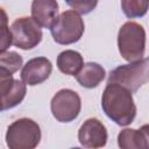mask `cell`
I'll return each instance as SVG.
<instances>
[{"label": "cell", "mask_w": 149, "mask_h": 149, "mask_svg": "<svg viewBox=\"0 0 149 149\" xmlns=\"http://www.w3.org/2000/svg\"><path fill=\"white\" fill-rule=\"evenodd\" d=\"M1 14H2V19H1V52H3L10 47V44H13V37H12L10 29L7 27V17H6V13L2 8H1Z\"/></svg>", "instance_id": "ac0fdd59"}, {"label": "cell", "mask_w": 149, "mask_h": 149, "mask_svg": "<svg viewBox=\"0 0 149 149\" xmlns=\"http://www.w3.org/2000/svg\"><path fill=\"white\" fill-rule=\"evenodd\" d=\"M56 63L62 73L68 76H77L84 65V59L78 51L68 49L57 56Z\"/></svg>", "instance_id": "4fadbf2b"}, {"label": "cell", "mask_w": 149, "mask_h": 149, "mask_svg": "<svg viewBox=\"0 0 149 149\" xmlns=\"http://www.w3.org/2000/svg\"><path fill=\"white\" fill-rule=\"evenodd\" d=\"M52 71V64L47 57H35L29 59L21 70V80L29 86H35L45 81Z\"/></svg>", "instance_id": "30bf717a"}, {"label": "cell", "mask_w": 149, "mask_h": 149, "mask_svg": "<svg viewBox=\"0 0 149 149\" xmlns=\"http://www.w3.org/2000/svg\"><path fill=\"white\" fill-rule=\"evenodd\" d=\"M41 136L37 122L29 118H21L8 126L6 143L10 149H34L38 146Z\"/></svg>", "instance_id": "277c9868"}, {"label": "cell", "mask_w": 149, "mask_h": 149, "mask_svg": "<svg viewBox=\"0 0 149 149\" xmlns=\"http://www.w3.org/2000/svg\"><path fill=\"white\" fill-rule=\"evenodd\" d=\"M118 146L122 149H148L142 130L134 128H125L118 134Z\"/></svg>", "instance_id": "5bb4252c"}, {"label": "cell", "mask_w": 149, "mask_h": 149, "mask_svg": "<svg viewBox=\"0 0 149 149\" xmlns=\"http://www.w3.org/2000/svg\"><path fill=\"white\" fill-rule=\"evenodd\" d=\"M73 10L79 14H90L98 5V0H64Z\"/></svg>", "instance_id": "e0dca14e"}, {"label": "cell", "mask_w": 149, "mask_h": 149, "mask_svg": "<svg viewBox=\"0 0 149 149\" xmlns=\"http://www.w3.org/2000/svg\"><path fill=\"white\" fill-rule=\"evenodd\" d=\"M107 129L97 118L84 121L78 130V141L84 148H102L107 143Z\"/></svg>", "instance_id": "9c48e42d"}, {"label": "cell", "mask_w": 149, "mask_h": 149, "mask_svg": "<svg viewBox=\"0 0 149 149\" xmlns=\"http://www.w3.org/2000/svg\"><path fill=\"white\" fill-rule=\"evenodd\" d=\"M23 59L15 51H3L0 54V73L13 74L22 66Z\"/></svg>", "instance_id": "9a60e30c"}, {"label": "cell", "mask_w": 149, "mask_h": 149, "mask_svg": "<svg viewBox=\"0 0 149 149\" xmlns=\"http://www.w3.org/2000/svg\"><path fill=\"white\" fill-rule=\"evenodd\" d=\"M104 113L116 125L128 126L136 116V105L132 92L116 83H107L101 97Z\"/></svg>", "instance_id": "6da1fadb"}, {"label": "cell", "mask_w": 149, "mask_h": 149, "mask_svg": "<svg viewBox=\"0 0 149 149\" xmlns=\"http://www.w3.org/2000/svg\"><path fill=\"white\" fill-rule=\"evenodd\" d=\"M121 9L129 19L142 17L149 9V0H121Z\"/></svg>", "instance_id": "2e32d148"}, {"label": "cell", "mask_w": 149, "mask_h": 149, "mask_svg": "<svg viewBox=\"0 0 149 149\" xmlns=\"http://www.w3.org/2000/svg\"><path fill=\"white\" fill-rule=\"evenodd\" d=\"M52 116L59 122H71L80 113L81 100L79 94L70 88H62L55 93L50 101Z\"/></svg>", "instance_id": "8992f818"}, {"label": "cell", "mask_w": 149, "mask_h": 149, "mask_svg": "<svg viewBox=\"0 0 149 149\" xmlns=\"http://www.w3.org/2000/svg\"><path fill=\"white\" fill-rule=\"evenodd\" d=\"M149 81V57L142 58L129 64L120 65L108 74L107 83H116L132 93H135L141 86Z\"/></svg>", "instance_id": "3957f363"}, {"label": "cell", "mask_w": 149, "mask_h": 149, "mask_svg": "<svg viewBox=\"0 0 149 149\" xmlns=\"http://www.w3.org/2000/svg\"><path fill=\"white\" fill-rule=\"evenodd\" d=\"M85 30L84 21L80 14L73 9L61 13L56 22L50 28L54 41L62 45H68L78 42Z\"/></svg>", "instance_id": "5b68a950"}, {"label": "cell", "mask_w": 149, "mask_h": 149, "mask_svg": "<svg viewBox=\"0 0 149 149\" xmlns=\"http://www.w3.org/2000/svg\"><path fill=\"white\" fill-rule=\"evenodd\" d=\"M31 17L42 28H51L58 17V3L56 0H33Z\"/></svg>", "instance_id": "8fae6325"}, {"label": "cell", "mask_w": 149, "mask_h": 149, "mask_svg": "<svg viewBox=\"0 0 149 149\" xmlns=\"http://www.w3.org/2000/svg\"><path fill=\"white\" fill-rule=\"evenodd\" d=\"M13 45L22 50H30L37 47L42 41L41 27L33 17L22 16L16 19L10 26Z\"/></svg>", "instance_id": "52a82bcc"}, {"label": "cell", "mask_w": 149, "mask_h": 149, "mask_svg": "<svg viewBox=\"0 0 149 149\" xmlns=\"http://www.w3.org/2000/svg\"><path fill=\"white\" fill-rule=\"evenodd\" d=\"M118 48L123 59L136 62L143 58L146 50V30L134 21L125 22L118 33Z\"/></svg>", "instance_id": "7a4b0ae2"}, {"label": "cell", "mask_w": 149, "mask_h": 149, "mask_svg": "<svg viewBox=\"0 0 149 149\" xmlns=\"http://www.w3.org/2000/svg\"><path fill=\"white\" fill-rule=\"evenodd\" d=\"M140 129L142 130L146 140H147V143H148V149H149V125H143L140 127Z\"/></svg>", "instance_id": "d6986e66"}, {"label": "cell", "mask_w": 149, "mask_h": 149, "mask_svg": "<svg viewBox=\"0 0 149 149\" xmlns=\"http://www.w3.org/2000/svg\"><path fill=\"white\" fill-rule=\"evenodd\" d=\"M0 93H1V111L10 109L26 97L27 88L22 80L14 79L13 74L0 73Z\"/></svg>", "instance_id": "ba28073f"}, {"label": "cell", "mask_w": 149, "mask_h": 149, "mask_svg": "<svg viewBox=\"0 0 149 149\" xmlns=\"http://www.w3.org/2000/svg\"><path fill=\"white\" fill-rule=\"evenodd\" d=\"M106 71L105 69L94 62H88L83 65L81 70L76 76L78 84L86 88H94L105 79Z\"/></svg>", "instance_id": "7c38bea8"}]
</instances>
